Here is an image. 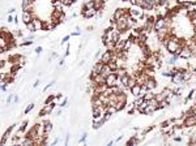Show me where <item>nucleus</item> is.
I'll list each match as a JSON object with an SVG mask.
<instances>
[{"label": "nucleus", "instance_id": "nucleus-1", "mask_svg": "<svg viewBox=\"0 0 196 146\" xmlns=\"http://www.w3.org/2000/svg\"><path fill=\"white\" fill-rule=\"evenodd\" d=\"M128 12H130V16L136 21L144 18V14H145L144 9H142L141 7H137V5H132L130 9H128Z\"/></svg>", "mask_w": 196, "mask_h": 146}, {"label": "nucleus", "instance_id": "nucleus-2", "mask_svg": "<svg viewBox=\"0 0 196 146\" xmlns=\"http://www.w3.org/2000/svg\"><path fill=\"white\" fill-rule=\"evenodd\" d=\"M55 106H56V104H55L54 102H52V103H48V104H42V108H41V111L38 112V118H43V116H47V115H50V114H52Z\"/></svg>", "mask_w": 196, "mask_h": 146}, {"label": "nucleus", "instance_id": "nucleus-3", "mask_svg": "<svg viewBox=\"0 0 196 146\" xmlns=\"http://www.w3.org/2000/svg\"><path fill=\"white\" fill-rule=\"evenodd\" d=\"M16 126H17V124H12L11 126H8V128H7V130L3 133V136H1L0 145H7V143H8V140L11 138V135H12V132L16 129Z\"/></svg>", "mask_w": 196, "mask_h": 146}, {"label": "nucleus", "instance_id": "nucleus-4", "mask_svg": "<svg viewBox=\"0 0 196 146\" xmlns=\"http://www.w3.org/2000/svg\"><path fill=\"white\" fill-rule=\"evenodd\" d=\"M170 78H171V82H173L175 86H184V85L187 84V82L184 81V78H183V76H182V73L180 72H175Z\"/></svg>", "mask_w": 196, "mask_h": 146}, {"label": "nucleus", "instance_id": "nucleus-5", "mask_svg": "<svg viewBox=\"0 0 196 146\" xmlns=\"http://www.w3.org/2000/svg\"><path fill=\"white\" fill-rule=\"evenodd\" d=\"M182 126L186 128V129H187V128H195L196 126V116L195 115L186 116L182 120Z\"/></svg>", "mask_w": 196, "mask_h": 146}, {"label": "nucleus", "instance_id": "nucleus-6", "mask_svg": "<svg viewBox=\"0 0 196 146\" xmlns=\"http://www.w3.org/2000/svg\"><path fill=\"white\" fill-rule=\"evenodd\" d=\"M192 55H193L192 50H191V48L188 47L187 45L183 46V47L180 48V51H179V59H184V60H187V59H190V57L192 56Z\"/></svg>", "mask_w": 196, "mask_h": 146}, {"label": "nucleus", "instance_id": "nucleus-7", "mask_svg": "<svg viewBox=\"0 0 196 146\" xmlns=\"http://www.w3.org/2000/svg\"><path fill=\"white\" fill-rule=\"evenodd\" d=\"M81 16L84 17V18H86V20H89V18H93V17L97 16V11L94 8H81Z\"/></svg>", "mask_w": 196, "mask_h": 146}, {"label": "nucleus", "instance_id": "nucleus-8", "mask_svg": "<svg viewBox=\"0 0 196 146\" xmlns=\"http://www.w3.org/2000/svg\"><path fill=\"white\" fill-rule=\"evenodd\" d=\"M102 67H103V63L101 62V60L94 63V65L92 67V70H90V78H93V77L97 76V74H100L101 70H102Z\"/></svg>", "mask_w": 196, "mask_h": 146}, {"label": "nucleus", "instance_id": "nucleus-9", "mask_svg": "<svg viewBox=\"0 0 196 146\" xmlns=\"http://www.w3.org/2000/svg\"><path fill=\"white\" fill-rule=\"evenodd\" d=\"M42 124H43V135L48 137L50 133L52 132V129H54V124L50 120H42Z\"/></svg>", "mask_w": 196, "mask_h": 146}, {"label": "nucleus", "instance_id": "nucleus-10", "mask_svg": "<svg viewBox=\"0 0 196 146\" xmlns=\"http://www.w3.org/2000/svg\"><path fill=\"white\" fill-rule=\"evenodd\" d=\"M128 9H130V8H117V9H115V11H114L113 17H111V18H113L114 21H118V20H120V18H122V17L124 16V14L128 12Z\"/></svg>", "mask_w": 196, "mask_h": 146}, {"label": "nucleus", "instance_id": "nucleus-11", "mask_svg": "<svg viewBox=\"0 0 196 146\" xmlns=\"http://www.w3.org/2000/svg\"><path fill=\"white\" fill-rule=\"evenodd\" d=\"M117 80H118V77H117V74L114 72H111L109 76H106V78H105V84L107 85L109 87H113V86H117Z\"/></svg>", "mask_w": 196, "mask_h": 146}, {"label": "nucleus", "instance_id": "nucleus-12", "mask_svg": "<svg viewBox=\"0 0 196 146\" xmlns=\"http://www.w3.org/2000/svg\"><path fill=\"white\" fill-rule=\"evenodd\" d=\"M145 86H146V89L148 90H154L157 87V81H156V78H154L153 76H149L148 78H146V81H145Z\"/></svg>", "mask_w": 196, "mask_h": 146}, {"label": "nucleus", "instance_id": "nucleus-13", "mask_svg": "<svg viewBox=\"0 0 196 146\" xmlns=\"http://www.w3.org/2000/svg\"><path fill=\"white\" fill-rule=\"evenodd\" d=\"M34 14L35 13H31L30 11H22V13H21V20H22L24 25H25V24H28V22H30Z\"/></svg>", "mask_w": 196, "mask_h": 146}, {"label": "nucleus", "instance_id": "nucleus-14", "mask_svg": "<svg viewBox=\"0 0 196 146\" xmlns=\"http://www.w3.org/2000/svg\"><path fill=\"white\" fill-rule=\"evenodd\" d=\"M103 125H105V121H103L101 118L100 119H93V121H92V128H93L94 130L101 129Z\"/></svg>", "mask_w": 196, "mask_h": 146}, {"label": "nucleus", "instance_id": "nucleus-15", "mask_svg": "<svg viewBox=\"0 0 196 146\" xmlns=\"http://www.w3.org/2000/svg\"><path fill=\"white\" fill-rule=\"evenodd\" d=\"M140 90H141V85L136 82V84H135L134 86L130 89V93L132 94V97H134V98H137V97H140Z\"/></svg>", "mask_w": 196, "mask_h": 146}, {"label": "nucleus", "instance_id": "nucleus-16", "mask_svg": "<svg viewBox=\"0 0 196 146\" xmlns=\"http://www.w3.org/2000/svg\"><path fill=\"white\" fill-rule=\"evenodd\" d=\"M31 22H33V25H34V28H35V30H37V31L38 30H42V22H43V21L41 20L38 16H35V14H34V16H33V18H31Z\"/></svg>", "mask_w": 196, "mask_h": 146}, {"label": "nucleus", "instance_id": "nucleus-17", "mask_svg": "<svg viewBox=\"0 0 196 146\" xmlns=\"http://www.w3.org/2000/svg\"><path fill=\"white\" fill-rule=\"evenodd\" d=\"M130 77H131V74L130 73H125V74H123L122 77H119V81H120V85H122L123 87L125 89V86H127V84H128V80H130Z\"/></svg>", "mask_w": 196, "mask_h": 146}, {"label": "nucleus", "instance_id": "nucleus-18", "mask_svg": "<svg viewBox=\"0 0 196 146\" xmlns=\"http://www.w3.org/2000/svg\"><path fill=\"white\" fill-rule=\"evenodd\" d=\"M135 84H136V77H135L134 74H131L130 80H128V84H127V86H125V89H124V90H130L131 87L134 86Z\"/></svg>", "mask_w": 196, "mask_h": 146}, {"label": "nucleus", "instance_id": "nucleus-19", "mask_svg": "<svg viewBox=\"0 0 196 146\" xmlns=\"http://www.w3.org/2000/svg\"><path fill=\"white\" fill-rule=\"evenodd\" d=\"M111 72H113V70H111V68L109 67V64H103L102 70H101V74H103V76L106 77V76H109Z\"/></svg>", "mask_w": 196, "mask_h": 146}, {"label": "nucleus", "instance_id": "nucleus-20", "mask_svg": "<svg viewBox=\"0 0 196 146\" xmlns=\"http://www.w3.org/2000/svg\"><path fill=\"white\" fill-rule=\"evenodd\" d=\"M114 73H115V74H117V77L119 78V77H122L123 74H125V73H127V69H125L124 67H119L117 70H114Z\"/></svg>", "mask_w": 196, "mask_h": 146}, {"label": "nucleus", "instance_id": "nucleus-21", "mask_svg": "<svg viewBox=\"0 0 196 146\" xmlns=\"http://www.w3.org/2000/svg\"><path fill=\"white\" fill-rule=\"evenodd\" d=\"M106 112H109V114H111V115H115V114L118 112L117 111V108H115V106H111V104H109L107 107H106Z\"/></svg>", "mask_w": 196, "mask_h": 146}, {"label": "nucleus", "instance_id": "nucleus-22", "mask_svg": "<svg viewBox=\"0 0 196 146\" xmlns=\"http://www.w3.org/2000/svg\"><path fill=\"white\" fill-rule=\"evenodd\" d=\"M28 124H29L28 120H24L22 123H21V125L18 126V130H20V132H22V133H25L26 132V128H28Z\"/></svg>", "mask_w": 196, "mask_h": 146}, {"label": "nucleus", "instance_id": "nucleus-23", "mask_svg": "<svg viewBox=\"0 0 196 146\" xmlns=\"http://www.w3.org/2000/svg\"><path fill=\"white\" fill-rule=\"evenodd\" d=\"M30 5H31V3H29V0H21V9H22V11L29 9Z\"/></svg>", "mask_w": 196, "mask_h": 146}, {"label": "nucleus", "instance_id": "nucleus-24", "mask_svg": "<svg viewBox=\"0 0 196 146\" xmlns=\"http://www.w3.org/2000/svg\"><path fill=\"white\" fill-rule=\"evenodd\" d=\"M25 28L28 29L29 33H35V31H37V30H35V28H34V25H33V22H31V21H30V22H28V24H25Z\"/></svg>", "mask_w": 196, "mask_h": 146}, {"label": "nucleus", "instance_id": "nucleus-25", "mask_svg": "<svg viewBox=\"0 0 196 146\" xmlns=\"http://www.w3.org/2000/svg\"><path fill=\"white\" fill-rule=\"evenodd\" d=\"M169 104H170V103H169L166 99H163V101H159L158 102V106H157V107H158V110H162V108H166Z\"/></svg>", "mask_w": 196, "mask_h": 146}, {"label": "nucleus", "instance_id": "nucleus-26", "mask_svg": "<svg viewBox=\"0 0 196 146\" xmlns=\"http://www.w3.org/2000/svg\"><path fill=\"white\" fill-rule=\"evenodd\" d=\"M33 43H34L33 41H30V39H25L24 42L18 43V46H20V47H28V46H31Z\"/></svg>", "mask_w": 196, "mask_h": 146}, {"label": "nucleus", "instance_id": "nucleus-27", "mask_svg": "<svg viewBox=\"0 0 196 146\" xmlns=\"http://www.w3.org/2000/svg\"><path fill=\"white\" fill-rule=\"evenodd\" d=\"M34 106H35L34 103H29L28 106H26V108H25V111H24V114H25V115H28V114H30L31 111H33V108H34Z\"/></svg>", "mask_w": 196, "mask_h": 146}, {"label": "nucleus", "instance_id": "nucleus-28", "mask_svg": "<svg viewBox=\"0 0 196 146\" xmlns=\"http://www.w3.org/2000/svg\"><path fill=\"white\" fill-rule=\"evenodd\" d=\"M86 138H88V132H84L81 135V138L79 140V143H84V146L86 145Z\"/></svg>", "mask_w": 196, "mask_h": 146}, {"label": "nucleus", "instance_id": "nucleus-29", "mask_svg": "<svg viewBox=\"0 0 196 146\" xmlns=\"http://www.w3.org/2000/svg\"><path fill=\"white\" fill-rule=\"evenodd\" d=\"M83 7H84V8H94V1H93V0H86V1H85V3H84L83 4Z\"/></svg>", "mask_w": 196, "mask_h": 146}, {"label": "nucleus", "instance_id": "nucleus-30", "mask_svg": "<svg viewBox=\"0 0 196 146\" xmlns=\"http://www.w3.org/2000/svg\"><path fill=\"white\" fill-rule=\"evenodd\" d=\"M54 94H50V95L47 97V99H46L45 101V104H48V103H52V102H54Z\"/></svg>", "mask_w": 196, "mask_h": 146}, {"label": "nucleus", "instance_id": "nucleus-31", "mask_svg": "<svg viewBox=\"0 0 196 146\" xmlns=\"http://www.w3.org/2000/svg\"><path fill=\"white\" fill-rule=\"evenodd\" d=\"M54 84H55V81H54V80H52V81H50V82H48V84L45 86V89H43V91H47V90L50 89V87H51V86H54Z\"/></svg>", "mask_w": 196, "mask_h": 146}, {"label": "nucleus", "instance_id": "nucleus-32", "mask_svg": "<svg viewBox=\"0 0 196 146\" xmlns=\"http://www.w3.org/2000/svg\"><path fill=\"white\" fill-rule=\"evenodd\" d=\"M59 106L62 107V108H64V107H67V106H68V99H67V98H64V101H63L62 103L59 104Z\"/></svg>", "mask_w": 196, "mask_h": 146}, {"label": "nucleus", "instance_id": "nucleus-33", "mask_svg": "<svg viewBox=\"0 0 196 146\" xmlns=\"http://www.w3.org/2000/svg\"><path fill=\"white\" fill-rule=\"evenodd\" d=\"M12 101H13V94H9V95L7 97V101H5V102H7V104H9Z\"/></svg>", "mask_w": 196, "mask_h": 146}, {"label": "nucleus", "instance_id": "nucleus-34", "mask_svg": "<svg viewBox=\"0 0 196 146\" xmlns=\"http://www.w3.org/2000/svg\"><path fill=\"white\" fill-rule=\"evenodd\" d=\"M69 38H71V35H65L64 38L62 39V45H64V43H67L69 41Z\"/></svg>", "mask_w": 196, "mask_h": 146}, {"label": "nucleus", "instance_id": "nucleus-35", "mask_svg": "<svg viewBox=\"0 0 196 146\" xmlns=\"http://www.w3.org/2000/svg\"><path fill=\"white\" fill-rule=\"evenodd\" d=\"M173 138L175 142H182V136H174Z\"/></svg>", "mask_w": 196, "mask_h": 146}, {"label": "nucleus", "instance_id": "nucleus-36", "mask_svg": "<svg viewBox=\"0 0 196 146\" xmlns=\"http://www.w3.org/2000/svg\"><path fill=\"white\" fill-rule=\"evenodd\" d=\"M69 138H71V135L68 133V135L65 136V142H64V145H65V146H68V143H69Z\"/></svg>", "mask_w": 196, "mask_h": 146}, {"label": "nucleus", "instance_id": "nucleus-37", "mask_svg": "<svg viewBox=\"0 0 196 146\" xmlns=\"http://www.w3.org/2000/svg\"><path fill=\"white\" fill-rule=\"evenodd\" d=\"M13 18H14V17H13V16H12V14H9V16H8V17H7V22L12 24V22H13Z\"/></svg>", "mask_w": 196, "mask_h": 146}, {"label": "nucleus", "instance_id": "nucleus-38", "mask_svg": "<svg viewBox=\"0 0 196 146\" xmlns=\"http://www.w3.org/2000/svg\"><path fill=\"white\" fill-rule=\"evenodd\" d=\"M7 65V62L5 60H0V69H3L4 67H5Z\"/></svg>", "mask_w": 196, "mask_h": 146}, {"label": "nucleus", "instance_id": "nucleus-39", "mask_svg": "<svg viewBox=\"0 0 196 146\" xmlns=\"http://www.w3.org/2000/svg\"><path fill=\"white\" fill-rule=\"evenodd\" d=\"M123 137H124V136H123V135H120L119 137L117 138V140H114V143H118V142H120V141L123 140Z\"/></svg>", "mask_w": 196, "mask_h": 146}, {"label": "nucleus", "instance_id": "nucleus-40", "mask_svg": "<svg viewBox=\"0 0 196 146\" xmlns=\"http://www.w3.org/2000/svg\"><path fill=\"white\" fill-rule=\"evenodd\" d=\"M39 84H41V81H39V80H37V81H35L34 84H33V89H35V87H38V86H39Z\"/></svg>", "mask_w": 196, "mask_h": 146}, {"label": "nucleus", "instance_id": "nucleus-41", "mask_svg": "<svg viewBox=\"0 0 196 146\" xmlns=\"http://www.w3.org/2000/svg\"><path fill=\"white\" fill-rule=\"evenodd\" d=\"M41 51H42V46H38V47L35 48V52H37L38 55H39V53H41Z\"/></svg>", "mask_w": 196, "mask_h": 146}, {"label": "nucleus", "instance_id": "nucleus-42", "mask_svg": "<svg viewBox=\"0 0 196 146\" xmlns=\"http://www.w3.org/2000/svg\"><path fill=\"white\" fill-rule=\"evenodd\" d=\"M13 22L16 24V25H18V22H20V21H18V16H14V18H13Z\"/></svg>", "mask_w": 196, "mask_h": 146}, {"label": "nucleus", "instance_id": "nucleus-43", "mask_svg": "<svg viewBox=\"0 0 196 146\" xmlns=\"http://www.w3.org/2000/svg\"><path fill=\"white\" fill-rule=\"evenodd\" d=\"M62 114H63V108H60V110H58V111H56V114H55V115H56V116H60Z\"/></svg>", "mask_w": 196, "mask_h": 146}, {"label": "nucleus", "instance_id": "nucleus-44", "mask_svg": "<svg viewBox=\"0 0 196 146\" xmlns=\"http://www.w3.org/2000/svg\"><path fill=\"white\" fill-rule=\"evenodd\" d=\"M14 12H16V8H9V9H8V13H9V14L14 13Z\"/></svg>", "mask_w": 196, "mask_h": 146}, {"label": "nucleus", "instance_id": "nucleus-45", "mask_svg": "<svg viewBox=\"0 0 196 146\" xmlns=\"http://www.w3.org/2000/svg\"><path fill=\"white\" fill-rule=\"evenodd\" d=\"M13 103H14V104H17V103H18V97H17V95L13 97Z\"/></svg>", "mask_w": 196, "mask_h": 146}, {"label": "nucleus", "instance_id": "nucleus-46", "mask_svg": "<svg viewBox=\"0 0 196 146\" xmlns=\"http://www.w3.org/2000/svg\"><path fill=\"white\" fill-rule=\"evenodd\" d=\"M58 142H59V137H56V138H55L54 141H52V146H54V145H56Z\"/></svg>", "mask_w": 196, "mask_h": 146}, {"label": "nucleus", "instance_id": "nucleus-47", "mask_svg": "<svg viewBox=\"0 0 196 146\" xmlns=\"http://www.w3.org/2000/svg\"><path fill=\"white\" fill-rule=\"evenodd\" d=\"M64 64V57H62V59L59 60V65H63Z\"/></svg>", "mask_w": 196, "mask_h": 146}, {"label": "nucleus", "instance_id": "nucleus-48", "mask_svg": "<svg viewBox=\"0 0 196 146\" xmlns=\"http://www.w3.org/2000/svg\"><path fill=\"white\" fill-rule=\"evenodd\" d=\"M4 52H5V51H4V48L0 46V55H1V53H4Z\"/></svg>", "mask_w": 196, "mask_h": 146}, {"label": "nucleus", "instance_id": "nucleus-49", "mask_svg": "<svg viewBox=\"0 0 196 146\" xmlns=\"http://www.w3.org/2000/svg\"><path fill=\"white\" fill-rule=\"evenodd\" d=\"M93 29H94V26H88V28H86V30L90 31V30H93Z\"/></svg>", "mask_w": 196, "mask_h": 146}, {"label": "nucleus", "instance_id": "nucleus-50", "mask_svg": "<svg viewBox=\"0 0 196 146\" xmlns=\"http://www.w3.org/2000/svg\"><path fill=\"white\" fill-rule=\"evenodd\" d=\"M113 143H114V141H109V142H107V146H111Z\"/></svg>", "mask_w": 196, "mask_h": 146}, {"label": "nucleus", "instance_id": "nucleus-51", "mask_svg": "<svg viewBox=\"0 0 196 146\" xmlns=\"http://www.w3.org/2000/svg\"><path fill=\"white\" fill-rule=\"evenodd\" d=\"M35 1H37V0H29V3H31V4H35Z\"/></svg>", "mask_w": 196, "mask_h": 146}, {"label": "nucleus", "instance_id": "nucleus-52", "mask_svg": "<svg viewBox=\"0 0 196 146\" xmlns=\"http://www.w3.org/2000/svg\"><path fill=\"white\" fill-rule=\"evenodd\" d=\"M76 1H77V0H76Z\"/></svg>", "mask_w": 196, "mask_h": 146}]
</instances>
